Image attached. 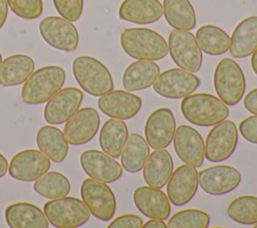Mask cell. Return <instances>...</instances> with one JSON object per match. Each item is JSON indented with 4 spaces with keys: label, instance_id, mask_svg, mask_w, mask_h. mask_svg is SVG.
Masks as SVG:
<instances>
[{
    "label": "cell",
    "instance_id": "484cf974",
    "mask_svg": "<svg viewBox=\"0 0 257 228\" xmlns=\"http://www.w3.org/2000/svg\"><path fill=\"white\" fill-rule=\"evenodd\" d=\"M161 73L159 65L153 60H137L123 71L122 85L127 91H138L153 86Z\"/></svg>",
    "mask_w": 257,
    "mask_h": 228
},
{
    "label": "cell",
    "instance_id": "d4e9b609",
    "mask_svg": "<svg viewBox=\"0 0 257 228\" xmlns=\"http://www.w3.org/2000/svg\"><path fill=\"white\" fill-rule=\"evenodd\" d=\"M257 47V16L243 19L233 30L230 37V54L235 58H244L252 54Z\"/></svg>",
    "mask_w": 257,
    "mask_h": 228
},
{
    "label": "cell",
    "instance_id": "f1b7e54d",
    "mask_svg": "<svg viewBox=\"0 0 257 228\" xmlns=\"http://www.w3.org/2000/svg\"><path fill=\"white\" fill-rule=\"evenodd\" d=\"M36 143L39 151L52 162L60 163L66 158L68 142L63 133L56 127H41L36 135Z\"/></svg>",
    "mask_w": 257,
    "mask_h": 228
},
{
    "label": "cell",
    "instance_id": "5bb4252c",
    "mask_svg": "<svg viewBox=\"0 0 257 228\" xmlns=\"http://www.w3.org/2000/svg\"><path fill=\"white\" fill-rule=\"evenodd\" d=\"M50 160L40 151L28 149L18 152L9 163V175L19 181L32 182L48 172Z\"/></svg>",
    "mask_w": 257,
    "mask_h": 228
},
{
    "label": "cell",
    "instance_id": "f35d334b",
    "mask_svg": "<svg viewBox=\"0 0 257 228\" xmlns=\"http://www.w3.org/2000/svg\"><path fill=\"white\" fill-rule=\"evenodd\" d=\"M143 219L136 214H122L114 218L108 225V228H141Z\"/></svg>",
    "mask_w": 257,
    "mask_h": 228
},
{
    "label": "cell",
    "instance_id": "ffe728a7",
    "mask_svg": "<svg viewBox=\"0 0 257 228\" xmlns=\"http://www.w3.org/2000/svg\"><path fill=\"white\" fill-rule=\"evenodd\" d=\"M143 100L130 91L116 89L104 93L97 100L98 108L109 118L130 120L136 117L142 108Z\"/></svg>",
    "mask_w": 257,
    "mask_h": 228
},
{
    "label": "cell",
    "instance_id": "b9f144b4",
    "mask_svg": "<svg viewBox=\"0 0 257 228\" xmlns=\"http://www.w3.org/2000/svg\"><path fill=\"white\" fill-rule=\"evenodd\" d=\"M8 14V4L6 0H0V29L4 25Z\"/></svg>",
    "mask_w": 257,
    "mask_h": 228
},
{
    "label": "cell",
    "instance_id": "7c38bea8",
    "mask_svg": "<svg viewBox=\"0 0 257 228\" xmlns=\"http://www.w3.org/2000/svg\"><path fill=\"white\" fill-rule=\"evenodd\" d=\"M241 173L228 165H216L198 172L201 189L213 196L225 195L235 190L241 183Z\"/></svg>",
    "mask_w": 257,
    "mask_h": 228
},
{
    "label": "cell",
    "instance_id": "d590c367",
    "mask_svg": "<svg viewBox=\"0 0 257 228\" xmlns=\"http://www.w3.org/2000/svg\"><path fill=\"white\" fill-rule=\"evenodd\" d=\"M14 14L23 19H36L43 11L42 0H6Z\"/></svg>",
    "mask_w": 257,
    "mask_h": 228
},
{
    "label": "cell",
    "instance_id": "60d3db41",
    "mask_svg": "<svg viewBox=\"0 0 257 228\" xmlns=\"http://www.w3.org/2000/svg\"><path fill=\"white\" fill-rule=\"evenodd\" d=\"M144 228H166L167 224L165 223V220L158 219V218H151L143 225Z\"/></svg>",
    "mask_w": 257,
    "mask_h": 228
},
{
    "label": "cell",
    "instance_id": "7bdbcfd3",
    "mask_svg": "<svg viewBox=\"0 0 257 228\" xmlns=\"http://www.w3.org/2000/svg\"><path fill=\"white\" fill-rule=\"evenodd\" d=\"M8 171V162L5 157L0 153V178L4 177Z\"/></svg>",
    "mask_w": 257,
    "mask_h": 228
},
{
    "label": "cell",
    "instance_id": "e0dca14e",
    "mask_svg": "<svg viewBox=\"0 0 257 228\" xmlns=\"http://www.w3.org/2000/svg\"><path fill=\"white\" fill-rule=\"evenodd\" d=\"M83 93L79 88L68 86L59 89L44 107V120L51 125L65 123L80 107Z\"/></svg>",
    "mask_w": 257,
    "mask_h": 228
},
{
    "label": "cell",
    "instance_id": "f6af8a7d",
    "mask_svg": "<svg viewBox=\"0 0 257 228\" xmlns=\"http://www.w3.org/2000/svg\"><path fill=\"white\" fill-rule=\"evenodd\" d=\"M2 63V55H1V52H0V64Z\"/></svg>",
    "mask_w": 257,
    "mask_h": 228
},
{
    "label": "cell",
    "instance_id": "277c9868",
    "mask_svg": "<svg viewBox=\"0 0 257 228\" xmlns=\"http://www.w3.org/2000/svg\"><path fill=\"white\" fill-rule=\"evenodd\" d=\"M72 72L79 86L90 95L101 96L114 87L109 70L94 57H76L72 62Z\"/></svg>",
    "mask_w": 257,
    "mask_h": 228
},
{
    "label": "cell",
    "instance_id": "7a4b0ae2",
    "mask_svg": "<svg viewBox=\"0 0 257 228\" xmlns=\"http://www.w3.org/2000/svg\"><path fill=\"white\" fill-rule=\"evenodd\" d=\"M180 107L184 118L198 127H213L229 117L227 104L210 93H191L183 97Z\"/></svg>",
    "mask_w": 257,
    "mask_h": 228
},
{
    "label": "cell",
    "instance_id": "8992f818",
    "mask_svg": "<svg viewBox=\"0 0 257 228\" xmlns=\"http://www.w3.org/2000/svg\"><path fill=\"white\" fill-rule=\"evenodd\" d=\"M43 212L49 223L59 228L79 227L90 217V212L82 200L67 196L47 201Z\"/></svg>",
    "mask_w": 257,
    "mask_h": 228
},
{
    "label": "cell",
    "instance_id": "8fae6325",
    "mask_svg": "<svg viewBox=\"0 0 257 228\" xmlns=\"http://www.w3.org/2000/svg\"><path fill=\"white\" fill-rule=\"evenodd\" d=\"M39 32L44 41L55 49L73 51L78 45L79 35L76 27L63 17H45L39 23Z\"/></svg>",
    "mask_w": 257,
    "mask_h": 228
},
{
    "label": "cell",
    "instance_id": "603a6c76",
    "mask_svg": "<svg viewBox=\"0 0 257 228\" xmlns=\"http://www.w3.org/2000/svg\"><path fill=\"white\" fill-rule=\"evenodd\" d=\"M174 171V161L169 151L158 149L153 151L143 167V177L148 186L162 189L167 185Z\"/></svg>",
    "mask_w": 257,
    "mask_h": 228
},
{
    "label": "cell",
    "instance_id": "e575fe53",
    "mask_svg": "<svg viewBox=\"0 0 257 228\" xmlns=\"http://www.w3.org/2000/svg\"><path fill=\"white\" fill-rule=\"evenodd\" d=\"M210 225V216L202 210L184 209L173 214L168 222L169 228H207Z\"/></svg>",
    "mask_w": 257,
    "mask_h": 228
},
{
    "label": "cell",
    "instance_id": "8d00e7d4",
    "mask_svg": "<svg viewBox=\"0 0 257 228\" xmlns=\"http://www.w3.org/2000/svg\"><path fill=\"white\" fill-rule=\"evenodd\" d=\"M56 11L61 17L74 22L77 21L83 10V0H52Z\"/></svg>",
    "mask_w": 257,
    "mask_h": 228
},
{
    "label": "cell",
    "instance_id": "4316f807",
    "mask_svg": "<svg viewBox=\"0 0 257 228\" xmlns=\"http://www.w3.org/2000/svg\"><path fill=\"white\" fill-rule=\"evenodd\" d=\"M34 60L26 54H13L0 64V85L15 86L23 83L34 71Z\"/></svg>",
    "mask_w": 257,
    "mask_h": 228
},
{
    "label": "cell",
    "instance_id": "f546056e",
    "mask_svg": "<svg viewBox=\"0 0 257 228\" xmlns=\"http://www.w3.org/2000/svg\"><path fill=\"white\" fill-rule=\"evenodd\" d=\"M150 155V146L146 139L137 133L128 135L120 154L122 169L131 174L140 172Z\"/></svg>",
    "mask_w": 257,
    "mask_h": 228
},
{
    "label": "cell",
    "instance_id": "d6986e66",
    "mask_svg": "<svg viewBox=\"0 0 257 228\" xmlns=\"http://www.w3.org/2000/svg\"><path fill=\"white\" fill-rule=\"evenodd\" d=\"M173 145L177 156L185 164L201 167L205 159V143L194 128L182 125L176 128Z\"/></svg>",
    "mask_w": 257,
    "mask_h": 228
},
{
    "label": "cell",
    "instance_id": "83f0119b",
    "mask_svg": "<svg viewBox=\"0 0 257 228\" xmlns=\"http://www.w3.org/2000/svg\"><path fill=\"white\" fill-rule=\"evenodd\" d=\"M127 137L128 130L123 120L108 119L104 122L99 132L98 142L100 149L110 157L117 159L120 157Z\"/></svg>",
    "mask_w": 257,
    "mask_h": 228
},
{
    "label": "cell",
    "instance_id": "ee69618b",
    "mask_svg": "<svg viewBox=\"0 0 257 228\" xmlns=\"http://www.w3.org/2000/svg\"><path fill=\"white\" fill-rule=\"evenodd\" d=\"M251 67L254 73L257 75V47L251 54Z\"/></svg>",
    "mask_w": 257,
    "mask_h": 228
},
{
    "label": "cell",
    "instance_id": "7402d4cb",
    "mask_svg": "<svg viewBox=\"0 0 257 228\" xmlns=\"http://www.w3.org/2000/svg\"><path fill=\"white\" fill-rule=\"evenodd\" d=\"M118 16L135 24H152L163 16V5L159 0H123Z\"/></svg>",
    "mask_w": 257,
    "mask_h": 228
},
{
    "label": "cell",
    "instance_id": "30bf717a",
    "mask_svg": "<svg viewBox=\"0 0 257 228\" xmlns=\"http://www.w3.org/2000/svg\"><path fill=\"white\" fill-rule=\"evenodd\" d=\"M201 84V79L193 72L182 68H170L160 73L153 84L157 94L171 99L183 98L193 93Z\"/></svg>",
    "mask_w": 257,
    "mask_h": 228
},
{
    "label": "cell",
    "instance_id": "cb8c5ba5",
    "mask_svg": "<svg viewBox=\"0 0 257 228\" xmlns=\"http://www.w3.org/2000/svg\"><path fill=\"white\" fill-rule=\"evenodd\" d=\"M5 220L11 228H47L49 221L39 207L27 202H17L5 210Z\"/></svg>",
    "mask_w": 257,
    "mask_h": 228
},
{
    "label": "cell",
    "instance_id": "6da1fadb",
    "mask_svg": "<svg viewBox=\"0 0 257 228\" xmlns=\"http://www.w3.org/2000/svg\"><path fill=\"white\" fill-rule=\"evenodd\" d=\"M120 44L123 51L138 60H160L169 53L168 43L157 31L135 27L126 28L120 34Z\"/></svg>",
    "mask_w": 257,
    "mask_h": 228
},
{
    "label": "cell",
    "instance_id": "836d02e7",
    "mask_svg": "<svg viewBox=\"0 0 257 228\" xmlns=\"http://www.w3.org/2000/svg\"><path fill=\"white\" fill-rule=\"evenodd\" d=\"M227 215L233 221L251 225L257 222V196L242 195L234 198L227 206Z\"/></svg>",
    "mask_w": 257,
    "mask_h": 228
},
{
    "label": "cell",
    "instance_id": "4fadbf2b",
    "mask_svg": "<svg viewBox=\"0 0 257 228\" xmlns=\"http://www.w3.org/2000/svg\"><path fill=\"white\" fill-rule=\"evenodd\" d=\"M100 124L97 110L85 106L78 109L65 123L63 135L72 146H80L91 141L96 135Z\"/></svg>",
    "mask_w": 257,
    "mask_h": 228
},
{
    "label": "cell",
    "instance_id": "52a82bcc",
    "mask_svg": "<svg viewBox=\"0 0 257 228\" xmlns=\"http://www.w3.org/2000/svg\"><path fill=\"white\" fill-rule=\"evenodd\" d=\"M168 48L175 64L187 71L198 72L203 63L202 50L194 34L175 29L169 34Z\"/></svg>",
    "mask_w": 257,
    "mask_h": 228
},
{
    "label": "cell",
    "instance_id": "9c48e42d",
    "mask_svg": "<svg viewBox=\"0 0 257 228\" xmlns=\"http://www.w3.org/2000/svg\"><path fill=\"white\" fill-rule=\"evenodd\" d=\"M238 144V130L233 121L224 120L213 126L205 141V159L220 163L229 159Z\"/></svg>",
    "mask_w": 257,
    "mask_h": 228
},
{
    "label": "cell",
    "instance_id": "74e56055",
    "mask_svg": "<svg viewBox=\"0 0 257 228\" xmlns=\"http://www.w3.org/2000/svg\"><path fill=\"white\" fill-rule=\"evenodd\" d=\"M238 131L246 141L257 144V115L250 116L241 121Z\"/></svg>",
    "mask_w": 257,
    "mask_h": 228
},
{
    "label": "cell",
    "instance_id": "9a60e30c",
    "mask_svg": "<svg viewBox=\"0 0 257 228\" xmlns=\"http://www.w3.org/2000/svg\"><path fill=\"white\" fill-rule=\"evenodd\" d=\"M79 162L89 178L104 183L115 182L123 172L120 164L103 151L85 150L80 154Z\"/></svg>",
    "mask_w": 257,
    "mask_h": 228
},
{
    "label": "cell",
    "instance_id": "bcb514c9",
    "mask_svg": "<svg viewBox=\"0 0 257 228\" xmlns=\"http://www.w3.org/2000/svg\"><path fill=\"white\" fill-rule=\"evenodd\" d=\"M253 227H254V228H257V222H256V223H254V224H253Z\"/></svg>",
    "mask_w": 257,
    "mask_h": 228
},
{
    "label": "cell",
    "instance_id": "5b68a950",
    "mask_svg": "<svg viewBox=\"0 0 257 228\" xmlns=\"http://www.w3.org/2000/svg\"><path fill=\"white\" fill-rule=\"evenodd\" d=\"M213 81L216 93L227 105L237 104L245 94V75L240 65L231 58H223L218 62Z\"/></svg>",
    "mask_w": 257,
    "mask_h": 228
},
{
    "label": "cell",
    "instance_id": "4dcf8cb0",
    "mask_svg": "<svg viewBox=\"0 0 257 228\" xmlns=\"http://www.w3.org/2000/svg\"><path fill=\"white\" fill-rule=\"evenodd\" d=\"M163 14L174 29L190 31L196 27V13L189 0H164Z\"/></svg>",
    "mask_w": 257,
    "mask_h": 228
},
{
    "label": "cell",
    "instance_id": "d6a6232c",
    "mask_svg": "<svg viewBox=\"0 0 257 228\" xmlns=\"http://www.w3.org/2000/svg\"><path fill=\"white\" fill-rule=\"evenodd\" d=\"M33 190L47 199H55L67 196L70 192L68 179L59 172H46L33 184Z\"/></svg>",
    "mask_w": 257,
    "mask_h": 228
},
{
    "label": "cell",
    "instance_id": "3957f363",
    "mask_svg": "<svg viewBox=\"0 0 257 228\" xmlns=\"http://www.w3.org/2000/svg\"><path fill=\"white\" fill-rule=\"evenodd\" d=\"M65 71L62 67L48 65L33 71L24 81L21 97L25 103L41 104L52 97L65 82Z\"/></svg>",
    "mask_w": 257,
    "mask_h": 228
},
{
    "label": "cell",
    "instance_id": "ac0fdd59",
    "mask_svg": "<svg viewBox=\"0 0 257 228\" xmlns=\"http://www.w3.org/2000/svg\"><path fill=\"white\" fill-rule=\"evenodd\" d=\"M176 120L168 107L155 109L148 117L145 125V137L154 150L166 149L173 141L176 131Z\"/></svg>",
    "mask_w": 257,
    "mask_h": 228
},
{
    "label": "cell",
    "instance_id": "44dd1931",
    "mask_svg": "<svg viewBox=\"0 0 257 228\" xmlns=\"http://www.w3.org/2000/svg\"><path fill=\"white\" fill-rule=\"evenodd\" d=\"M137 209L146 217L166 220L171 215V202L161 189L151 186L138 187L133 194Z\"/></svg>",
    "mask_w": 257,
    "mask_h": 228
},
{
    "label": "cell",
    "instance_id": "1f68e13d",
    "mask_svg": "<svg viewBox=\"0 0 257 228\" xmlns=\"http://www.w3.org/2000/svg\"><path fill=\"white\" fill-rule=\"evenodd\" d=\"M196 40L202 50L208 55H221L229 50L230 36L222 28L206 24L198 28Z\"/></svg>",
    "mask_w": 257,
    "mask_h": 228
},
{
    "label": "cell",
    "instance_id": "ba28073f",
    "mask_svg": "<svg viewBox=\"0 0 257 228\" xmlns=\"http://www.w3.org/2000/svg\"><path fill=\"white\" fill-rule=\"evenodd\" d=\"M80 195L90 214L101 221H109L116 211V200L106 183L87 178L80 186Z\"/></svg>",
    "mask_w": 257,
    "mask_h": 228
},
{
    "label": "cell",
    "instance_id": "ab89813d",
    "mask_svg": "<svg viewBox=\"0 0 257 228\" xmlns=\"http://www.w3.org/2000/svg\"><path fill=\"white\" fill-rule=\"evenodd\" d=\"M244 107L252 115H257V87L250 90L244 97Z\"/></svg>",
    "mask_w": 257,
    "mask_h": 228
},
{
    "label": "cell",
    "instance_id": "2e32d148",
    "mask_svg": "<svg viewBox=\"0 0 257 228\" xmlns=\"http://www.w3.org/2000/svg\"><path fill=\"white\" fill-rule=\"evenodd\" d=\"M199 187L198 171L196 167L184 164L173 171L167 182V196L177 207L189 203L196 195Z\"/></svg>",
    "mask_w": 257,
    "mask_h": 228
}]
</instances>
